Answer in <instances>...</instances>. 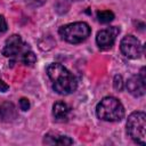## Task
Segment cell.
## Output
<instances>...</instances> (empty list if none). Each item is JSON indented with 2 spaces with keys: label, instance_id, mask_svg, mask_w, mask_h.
Listing matches in <instances>:
<instances>
[{
  "label": "cell",
  "instance_id": "1",
  "mask_svg": "<svg viewBox=\"0 0 146 146\" xmlns=\"http://www.w3.org/2000/svg\"><path fill=\"white\" fill-rule=\"evenodd\" d=\"M47 73L52 82V88L57 94L70 95L76 90V78L62 64L51 63L47 67Z\"/></svg>",
  "mask_w": 146,
  "mask_h": 146
},
{
  "label": "cell",
  "instance_id": "2",
  "mask_svg": "<svg viewBox=\"0 0 146 146\" xmlns=\"http://www.w3.org/2000/svg\"><path fill=\"white\" fill-rule=\"evenodd\" d=\"M96 114L100 120L117 122L124 116V107L122 103L112 96L104 97L96 107Z\"/></svg>",
  "mask_w": 146,
  "mask_h": 146
},
{
  "label": "cell",
  "instance_id": "3",
  "mask_svg": "<svg viewBox=\"0 0 146 146\" xmlns=\"http://www.w3.org/2000/svg\"><path fill=\"white\" fill-rule=\"evenodd\" d=\"M127 133L129 137L144 145L146 140V115L144 112H132L127 120Z\"/></svg>",
  "mask_w": 146,
  "mask_h": 146
},
{
  "label": "cell",
  "instance_id": "4",
  "mask_svg": "<svg viewBox=\"0 0 146 146\" xmlns=\"http://www.w3.org/2000/svg\"><path fill=\"white\" fill-rule=\"evenodd\" d=\"M59 35L63 40L70 42V43H80L84 41L91 33V30L89 25L84 22H76L63 25L59 31Z\"/></svg>",
  "mask_w": 146,
  "mask_h": 146
},
{
  "label": "cell",
  "instance_id": "5",
  "mask_svg": "<svg viewBox=\"0 0 146 146\" xmlns=\"http://www.w3.org/2000/svg\"><path fill=\"white\" fill-rule=\"evenodd\" d=\"M29 44L24 43L22 38L18 34H13L10 35L5 43V47L2 49V55L5 57H9L13 60L16 62H23V58L25 55L30 51Z\"/></svg>",
  "mask_w": 146,
  "mask_h": 146
},
{
  "label": "cell",
  "instance_id": "6",
  "mask_svg": "<svg viewBox=\"0 0 146 146\" xmlns=\"http://www.w3.org/2000/svg\"><path fill=\"white\" fill-rule=\"evenodd\" d=\"M120 49H121V52L125 57L131 58V59L139 58L143 52V47L139 40L131 34L123 36V39L120 42Z\"/></svg>",
  "mask_w": 146,
  "mask_h": 146
},
{
  "label": "cell",
  "instance_id": "7",
  "mask_svg": "<svg viewBox=\"0 0 146 146\" xmlns=\"http://www.w3.org/2000/svg\"><path fill=\"white\" fill-rule=\"evenodd\" d=\"M120 33V29L116 26H111L108 29L102 30L97 33L96 42L100 49H110L116 39V35Z\"/></svg>",
  "mask_w": 146,
  "mask_h": 146
},
{
  "label": "cell",
  "instance_id": "8",
  "mask_svg": "<svg viewBox=\"0 0 146 146\" xmlns=\"http://www.w3.org/2000/svg\"><path fill=\"white\" fill-rule=\"evenodd\" d=\"M145 81L146 80H144L141 76H139V74L131 76L127 81V89H128V91L132 96H135V97L143 96L145 94V90H146V88H145Z\"/></svg>",
  "mask_w": 146,
  "mask_h": 146
},
{
  "label": "cell",
  "instance_id": "9",
  "mask_svg": "<svg viewBox=\"0 0 146 146\" xmlns=\"http://www.w3.org/2000/svg\"><path fill=\"white\" fill-rule=\"evenodd\" d=\"M17 119V110L13 103L5 102L0 105V120L3 122H13Z\"/></svg>",
  "mask_w": 146,
  "mask_h": 146
},
{
  "label": "cell",
  "instance_id": "10",
  "mask_svg": "<svg viewBox=\"0 0 146 146\" xmlns=\"http://www.w3.org/2000/svg\"><path fill=\"white\" fill-rule=\"evenodd\" d=\"M43 143L47 145H71V144H73V140L67 136L47 133L43 138Z\"/></svg>",
  "mask_w": 146,
  "mask_h": 146
},
{
  "label": "cell",
  "instance_id": "11",
  "mask_svg": "<svg viewBox=\"0 0 146 146\" xmlns=\"http://www.w3.org/2000/svg\"><path fill=\"white\" fill-rule=\"evenodd\" d=\"M70 108L64 102H56L52 106V114L57 121H65L68 116Z\"/></svg>",
  "mask_w": 146,
  "mask_h": 146
},
{
  "label": "cell",
  "instance_id": "12",
  "mask_svg": "<svg viewBox=\"0 0 146 146\" xmlns=\"http://www.w3.org/2000/svg\"><path fill=\"white\" fill-rule=\"evenodd\" d=\"M97 19L99 23L106 24V23H110L114 19V14L111 10H102V11L97 13Z\"/></svg>",
  "mask_w": 146,
  "mask_h": 146
},
{
  "label": "cell",
  "instance_id": "13",
  "mask_svg": "<svg viewBox=\"0 0 146 146\" xmlns=\"http://www.w3.org/2000/svg\"><path fill=\"white\" fill-rule=\"evenodd\" d=\"M70 5H71L70 3V0H57V3L55 6L56 11L58 14H64V13H66L68 10Z\"/></svg>",
  "mask_w": 146,
  "mask_h": 146
},
{
  "label": "cell",
  "instance_id": "14",
  "mask_svg": "<svg viewBox=\"0 0 146 146\" xmlns=\"http://www.w3.org/2000/svg\"><path fill=\"white\" fill-rule=\"evenodd\" d=\"M114 89L117 91H121L123 89V81H122V76L121 75H115L114 76Z\"/></svg>",
  "mask_w": 146,
  "mask_h": 146
},
{
  "label": "cell",
  "instance_id": "15",
  "mask_svg": "<svg viewBox=\"0 0 146 146\" xmlns=\"http://www.w3.org/2000/svg\"><path fill=\"white\" fill-rule=\"evenodd\" d=\"M7 30H8V26H7L6 18L3 17V15H0V35L6 33Z\"/></svg>",
  "mask_w": 146,
  "mask_h": 146
},
{
  "label": "cell",
  "instance_id": "16",
  "mask_svg": "<svg viewBox=\"0 0 146 146\" xmlns=\"http://www.w3.org/2000/svg\"><path fill=\"white\" fill-rule=\"evenodd\" d=\"M47 0H26V3L32 7V8H35V7H40L42 6Z\"/></svg>",
  "mask_w": 146,
  "mask_h": 146
},
{
  "label": "cell",
  "instance_id": "17",
  "mask_svg": "<svg viewBox=\"0 0 146 146\" xmlns=\"http://www.w3.org/2000/svg\"><path fill=\"white\" fill-rule=\"evenodd\" d=\"M19 107H21V110L22 111H27L29 108H30V102H29V99L27 98H21L19 99Z\"/></svg>",
  "mask_w": 146,
  "mask_h": 146
},
{
  "label": "cell",
  "instance_id": "18",
  "mask_svg": "<svg viewBox=\"0 0 146 146\" xmlns=\"http://www.w3.org/2000/svg\"><path fill=\"white\" fill-rule=\"evenodd\" d=\"M8 89H9V86H8L3 80L0 79V91H1V92H6Z\"/></svg>",
  "mask_w": 146,
  "mask_h": 146
},
{
  "label": "cell",
  "instance_id": "19",
  "mask_svg": "<svg viewBox=\"0 0 146 146\" xmlns=\"http://www.w3.org/2000/svg\"><path fill=\"white\" fill-rule=\"evenodd\" d=\"M74 1H81V0H74Z\"/></svg>",
  "mask_w": 146,
  "mask_h": 146
}]
</instances>
